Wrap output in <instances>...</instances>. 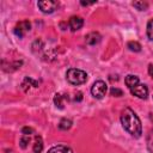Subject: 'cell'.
Here are the masks:
<instances>
[{
  "mask_svg": "<svg viewBox=\"0 0 153 153\" xmlns=\"http://www.w3.org/2000/svg\"><path fill=\"white\" fill-rule=\"evenodd\" d=\"M121 123H122V127L124 128V130L127 133H129L131 136H134L136 139L141 136V134H142L141 121L130 108H126L122 110Z\"/></svg>",
  "mask_w": 153,
  "mask_h": 153,
  "instance_id": "6da1fadb",
  "label": "cell"
},
{
  "mask_svg": "<svg viewBox=\"0 0 153 153\" xmlns=\"http://www.w3.org/2000/svg\"><path fill=\"white\" fill-rule=\"evenodd\" d=\"M66 79L72 85H81L85 84L87 80V73L78 69V68H71L66 73Z\"/></svg>",
  "mask_w": 153,
  "mask_h": 153,
  "instance_id": "7a4b0ae2",
  "label": "cell"
},
{
  "mask_svg": "<svg viewBox=\"0 0 153 153\" xmlns=\"http://www.w3.org/2000/svg\"><path fill=\"white\" fill-rule=\"evenodd\" d=\"M106 91H108V85L103 80H97L96 82H93L91 87V93L97 99H102L105 96Z\"/></svg>",
  "mask_w": 153,
  "mask_h": 153,
  "instance_id": "3957f363",
  "label": "cell"
},
{
  "mask_svg": "<svg viewBox=\"0 0 153 153\" xmlns=\"http://www.w3.org/2000/svg\"><path fill=\"white\" fill-rule=\"evenodd\" d=\"M30 29H31V24H30V22H29V20H22V22H19V23L14 26L13 32H14V35H16L17 37L22 38V37L25 36L26 32L30 31Z\"/></svg>",
  "mask_w": 153,
  "mask_h": 153,
  "instance_id": "277c9868",
  "label": "cell"
},
{
  "mask_svg": "<svg viewBox=\"0 0 153 153\" xmlns=\"http://www.w3.org/2000/svg\"><path fill=\"white\" fill-rule=\"evenodd\" d=\"M129 90H130L131 94H134L135 97H137L140 99H146L147 96H148V88H147V86L145 84H141V82L136 84L135 86H133Z\"/></svg>",
  "mask_w": 153,
  "mask_h": 153,
  "instance_id": "5b68a950",
  "label": "cell"
},
{
  "mask_svg": "<svg viewBox=\"0 0 153 153\" xmlns=\"http://www.w3.org/2000/svg\"><path fill=\"white\" fill-rule=\"evenodd\" d=\"M37 6L43 13H53L57 8L59 4L56 1H51V0H43V1H38Z\"/></svg>",
  "mask_w": 153,
  "mask_h": 153,
  "instance_id": "8992f818",
  "label": "cell"
},
{
  "mask_svg": "<svg viewBox=\"0 0 153 153\" xmlns=\"http://www.w3.org/2000/svg\"><path fill=\"white\" fill-rule=\"evenodd\" d=\"M68 25H69V27H71L72 31H78V30H80L82 27L84 19L81 17H79V16H73V17L69 18Z\"/></svg>",
  "mask_w": 153,
  "mask_h": 153,
  "instance_id": "52a82bcc",
  "label": "cell"
},
{
  "mask_svg": "<svg viewBox=\"0 0 153 153\" xmlns=\"http://www.w3.org/2000/svg\"><path fill=\"white\" fill-rule=\"evenodd\" d=\"M100 35L98 33V32H90V33H87L86 36H85V42L88 44V45H94V44H97V43H99L100 42Z\"/></svg>",
  "mask_w": 153,
  "mask_h": 153,
  "instance_id": "ba28073f",
  "label": "cell"
},
{
  "mask_svg": "<svg viewBox=\"0 0 153 153\" xmlns=\"http://www.w3.org/2000/svg\"><path fill=\"white\" fill-rule=\"evenodd\" d=\"M48 153H73L72 148L68 147V146H65V145H57V146H54L51 147Z\"/></svg>",
  "mask_w": 153,
  "mask_h": 153,
  "instance_id": "9c48e42d",
  "label": "cell"
},
{
  "mask_svg": "<svg viewBox=\"0 0 153 153\" xmlns=\"http://www.w3.org/2000/svg\"><path fill=\"white\" fill-rule=\"evenodd\" d=\"M68 99V97L66 94H62V93H56L55 97H54V103L56 105V108L59 109H63V105H65V100Z\"/></svg>",
  "mask_w": 153,
  "mask_h": 153,
  "instance_id": "30bf717a",
  "label": "cell"
},
{
  "mask_svg": "<svg viewBox=\"0 0 153 153\" xmlns=\"http://www.w3.org/2000/svg\"><path fill=\"white\" fill-rule=\"evenodd\" d=\"M126 85L128 86V88H131L133 86H135L136 84H139L140 82V80H139V76H136V75H134V74H128L127 76H126Z\"/></svg>",
  "mask_w": 153,
  "mask_h": 153,
  "instance_id": "8fae6325",
  "label": "cell"
},
{
  "mask_svg": "<svg viewBox=\"0 0 153 153\" xmlns=\"http://www.w3.org/2000/svg\"><path fill=\"white\" fill-rule=\"evenodd\" d=\"M33 153H41L43 151V140L41 136H35V142L32 146Z\"/></svg>",
  "mask_w": 153,
  "mask_h": 153,
  "instance_id": "7c38bea8",
  "label": "cell"
},
{
  "mask_svg": "<svg viewBox=\"0 0 153 153\" xmlns=\"http://www.w3.org/2000/svg\"><path fill=\"white\" fill-rule=\"evenodd\" d=\"M146 145L149 153H153V127L149 129L147 136H146Z\"/></svg>",
  "mask_w": 153,
  "mask_h": 153,
  "instance_id": "4fadbf2b",
  "label": "cell"
},
{
  "mask_svg": "<svg viewBox=\"0 0 153 153\" xmlns=\"http://www.w3.org/2000/svg\"><path fill=\"white\" fill-rule=\"evenodd\" d=\"M127 48H128L130 51L137 53V51L141 50V44H140L139 42H136V41H129V42L127 43Z\"/></svg>",
  "mask_w": 153,
  "mask_h": 153,
  "instance_id": "5bb4252c",
  "label": "cell"
},
{
  "mask_svg": "<svg viewBox=\"0 0 153 153\" xmlns=\"http://www.w3.org/2000/svg\"><path fill=\"white\" fill-rule=\"evenodd\" d=\"M71 127H72V121L69 118H62L59 122V128L61 130H68Z\"/></svg>",
  "mask_w": 153,
  "mask_h": 153,
  "instance_id": "9a60e30c",
  "label": "cell"
},
{
  "mask_svg": "<svg viewBox=\"0 0 153 153\" xmlns=\"http://www.w3.org/2000/svg\"><path fill=\"white\" fill-rule=\"evenodd\" d=\"M133 6L136 10H139V11H146L148 8V4L145 2V1H134L133 2Z\"/></svg>",
  "mask_w": 153,
  "mask_h": 153,
  "instance_id": "2e32d148",
  "label": "cell"
},
{
  "mask_svg": "<svg viewBox=\"0 0 153 153\" xmlns=\"http://www.w3.org/2000/svg\"><path fill=\"white\" fill-rule=\"evenodd\" d=\"M146 32H147V37H148L151 41H153V18L147 23Z\"/></svg>",
  "mask_w": 153,
  "mask_h": 153,
  "instance_id": "e0dca14e",
  "label": "cell"
},
{
  "mask_svg": "<svg viewBox=\"0 0 153 153\" xmlns=\"http://www.w3.org/2000/svg\"><path fill=\"white\" fill-rule=\"evenodd\" d=\"M110 94L114 96V97H122L123 96V91L120 90V88H117V87H112L110 90Z\"/></svg>",
  "mask_w": 153,
  "mask_h": 153,
  "instance_id": "ac0fdd59",
  "label": "cell"
},
{
  "mask_svg": "<svg viewBox=\"0 0 153 153\" xmlns=\"http://www.w3.org/2000/svg\"><path fill=\"white\" fill-rule=\"evenodd\" d=\"M19 142H20V146H22V148H26L27 143L30 142V136H29V135H23Z\"/></svg>",
  "mask_w": 153,
  "mask_h": 153,
  "instance_id": "d6986e66",
  "label": "cell"
},
{
  "mask_svg": "<svg viewBox=\"0 0 153 153\" xmlns=\"http://www.w3.org/2000/svg\"><path fill=\"white\" fill-rule=\"evenodd\" d=\"M32 133H33V129L30 128V127H24V128L22 129V134H23V135H29V136H30Z\"/></svg>",
  "mask_w": 153,
  "mask_h": 153,
  "instance_id": "ffe728a7",
  "label": "cell"
},
{
  "mask_svg": "<svg viewBox=\"0 0 153 153\" xmlns=\"http://www.w3.org/2000/svg\"><path fill=\"white\" fill-rule=\"evenodd\" d=\"M81 99H82V93H81V92H78V93H75L74 100H75V102H80Z\"/></svg>",
  "mask_w": 153,
  "mask_h": 153,
  "instance_id": "44dd1931",
  "label": "cell"
},
{
  "mask_svg": "<svg viewBox=\"0 0 153 153\" xmlns=\"http://www.w3.org/2000/svg\"><path fill=\"white\" fill-rule=\"evenodd\" d=\"M148 74L153 78V63H151V65L148 66Z\"/></svg>",
  "mask_w": 153,
  "mask_h": 153,
  "instance_id": "7402d4cb",
  "label": "cell"
},
{
  "mask_svg": "<svg viewBox=\"0 0 153 153\" xmlns=\"http://www.w3.org/2000/svg\"><path fill=\"white\" fill-rule=\"evenodd\" d=\"M92 4H94V2H85V1H81V5L82 6H88V5H92Z\"/></svg>",
  "mask_w": 153,
  "mask_h": 153,
  "instance_id": "603a6c76",
  "label": "cell"
}]
</instances>
